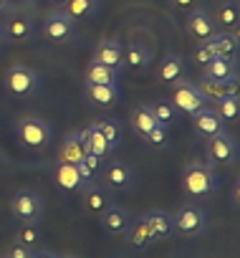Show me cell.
<instances>
[{"label":"cell","instance_id":"cell-24","mask_svg":"<svg viewBox=\"0 0 240 258\" xmlns=\"http://www.w3.org/2000/svg\"><path fill=\"white\" fill-rule=\"evenodd\" d=\"M84 79H86V84H119V69L99 63V61H91L86 66Z\"/></svg>","mask_w":240,"mask_h":258},{"label":"cell","instance_id":"cell-21","mask_svg":"<svg viewBox=\"0 0 240 258\" xmlns=\"http://www.w3.org/2000/svg\"><path fill=\"white\" fill-rule=\"evenodd\" d=\"M152 61V53L142 46V43H129L122 53V69H132V71H144Z\"/></svg>","mask_w":240,"mask_h":258},{"label":"cell","instance_id":"cell-41","mask_svg":"<svg viewBox=\"0 0 240 258\" xmlns=\"http://www.w3.org/2000/svg\"><path fill=\"white\" fill-rule=\"evenodd\" d=\"M3 43H6V33H3V26H0V48H3Z\"/></svg>","mask_w":240,"mask_h":258},{"label":"cell","instance_id":"cell-27","mask_svg":"<svg viewBox=\"0 0 240 258\" xmlns=\"http://www.w3.org/2000/svg\"><path fill=\"white\" fill-rule=\"evenodd\" d=\"M129 121H132V129H134V132H137L139 137H147V132H149V129L159 124V121L154 119L152 109H149V106H144V104L134 106V111H132Z\"/></svg>","mask_w":240,"mask_h":258},{"label":"cell","instance_id":"cell-34","mask_svg":"<svg viewBox=\"0 0 240 258\" xmlns=\"http://www.w3.org/2000/svg\"><path fill=\"white\" fill-rule=\"evenodd\" d=\"M41 240H43V233H41V228H36V223H26L16 233V243H23L28 248H38Z\"/></svg>","mask_w":240,"mask_h":258},{"label":"cell","instance_id":"cell-4","mask_svg":"<svg viewBox=\"0 0 240 258\" xmlns=\"http://www.w3.org/2000/svg\"><path fill=\"white\" fill-rule=\"evenodd\" d=\"M11 215L21 223H38L43 218V198L36 190H18L11 200Z\"/></svg>","mask_w":240,"mask_h":258},{"label":"cell","instance_id":"cell-5","mask_svg":"<svg viewBox=\"0 0 240 258\" xmlns=\"http://www.w3.org/2000/svg\"><path fill=\"white\" fill-rule=\"evenodd\" d=\"M170 101L177 106V111L190 114V116L195 111H200L202 106H207V99L200 94V89L192 81H185V79H180V81L172 84V99Z\"/></svg>","mask_w":240,"mask_h":258},{"label":"cell","instance_id":"cell-10","mask_svg":"<svg viewBox=\"0 0 240 258\" xmlns=\"http://www.w3.org/2000/svg\"><path fill=\"white\" fill-rule=\"evenodd\" d=\"M192 129H195V135H197V137L207 140V137H212V135L225 132V121L215 114V109L202 106L200 111L192 114Z\"/></svg>","mask_w":240,"mask_h":258},{"label":"cell","instance_id":"cell-31","mask_svg":"<svg viewBox=\"0 0 240 258\" xmlns=\"http://www.w3.org/2000/svg\"><path fill=\"white\" fill-rule=\"evenodd\" d=\"M149 109H152L154 119H157V121H159L162 126H170V124H175V121H177V116H180L177 106H175V104H172L170 99H162V101L152 104Z\"/></svg>","mask_w":240,"mask_h":258},{"label":"cell","instance_id":"cell-35","mask_svg":"<svg viewBox=\"0 0 240 258\" xmlns=\"http://www.w3.org/2000/svg\"><path fill=\"white\" fill-rule=\"evenodd\" d=\"M240 21V13H237V6L235 3H225L220 6V13H217V26H222L225 31H232Z\"/></svg>","mask_w":240,"mask_h":258},{"label":"cell","instance_id":"cell-14","mask_svg":"<svg viewBox=\"0 0 240 258\" xmlns=\"http://www.w3.org/2000/svg\"><path fill=\"white\" fill-rule=\"evenodd\" d=\"M200 94L207 99V101H217L227 94H237V79H230V81H217V79H210V76H202L197 84Z\"/></svg>","mask_w":240,"mask_h":258},{"label":"cell","instance_id":"cell-13","mask_svg":"<svg viewBox=\"0 0 240 258\" xmlns=\"http://www.w3.org/2000/svg\"><path fill=\"white\" fill-rule=\"evenodd\" d=\"M78 140H81V145H84V150L86 152H91V155H96V157H109L114 150L109 147V142L104 140V135L96 129V124H89V126H84V129H78Z\"/></svg>","mask_w":240,"mask_h":258},{"label":"cell","instance_id":"cell-23","mask_svg":"<svg viewBox=\"0 0 240 258\" xmlns=\"http://www.w3.org/2000/svg\"><path fill=\"white\" fill-rule=\"evenodd\" d=\"M205 43L212 51V56H227V58H232L237 53V41H235V36H230V31H222V33L215 31Z\"/></svg>","mask_w":240,"mask_h":258},{"label":"cell","instance_id":"cell-3","mask_svg":"<svg viewBox=\"0 0 240 258\" xmlns=\"http://www.w3.org/2000/svg\"><path fill=\"white\" fill-rule=\"evenodd\" d=\"M6 91L11 96H18V99H26V96H36L38 89H41V76L36 69L31 66H23V63H16L6 71Z\"/></svg>","mask_w":240,"mask_h":258},{"label":"cell","instance_id":"cell-20","mask_svg":"<svg viewBox=\"0 0 240 258\" xmlns=\"http://www.w3.org/2000/svg\"><path fill=\"white\" fill-rule=\"evenodd\" d=\"M202 69H205L202 76H210V79H217V81L237 79V66H235V61L227 58V56H212L210 63H205Z\"/></svg>","mask_w":240,"mask_h":258},{"label":"cell","instance_id":"cell-37","mask_svg":"<svg viewBox=\"0 0 240 258\" xmlns=\"http://www.w3.org/2000/svg\"><path fill=\"white\" fill-rule=\"evenodd\" d=\"M3 255H6V258H33V255H36V248H28V245H23V243H13Z\"/></svg>","mask_w":240,"mask_h":258},{"label":"cell","instance_id":"cell-38","mask_svg":"<svg viewBox=\"0 0 240 258\" xmlns=\"http://www.w3.org/2000/svg\"><path fill=\"white\" fill-rule=\"evenodd\" d=\"M192 58H195V63H197V66H205V63H210L212 51L207 48V43H202V46H197V48H195V56H192Z\"/></svg>","mask_w":240,"mask_h":258},{"label":"cell","instance_id":"cell-6","mask_svg":"<svg viewBox=\"0 0 240 258\" xmlns=\"http://www.w3.org/2000/svg\"><path fill=\"white\" fill-rule=\"evenodd\" d=\"M207 228V215L202 213V208L187 203L182 205L175 215H172V230L180 233V235H200L202 230Z\"/></svg>","mask_w":240,"mask_h":258},{"label":"cell","instance_id":"cell-2","mask_svg":"<svg viewBox=\"0 0 240 258\" xmlns=\"http://www.w3.org/2000/svg\"><path fill=\"white\" fill-rule=\"evenodd\" d=\"M182 190L192 198H207L217 190V177L210 165L192 162L182 170Z\"/></svg>","mask_w":240,"mask_h":258},{"label":"cell","instance_id":"cell-18","mask_svg":"<svg viewBox=\"0 0 240 258\" xmlns=\"http://www.w3.org/2000/svg\"><path fill=\"white\" fill-rule=\"evenodd\" d=\"M53 182L61 187V190H68V192H81L84 190V180L76 170V165L71 162H58L56 170H53Z\"/></svg>","mask_w":240,"mask_h":258},{"label":"cell","instance_id":"cell-12","mask_svg":"<svg viewBox=\"0 0 240 258\" xmlns=\"http://www.w3.org/2000/svg\"><path fill=\"white\" fill-rule=\"evenodd\" d=\"M104 180L111 190H129V187H134L137 175L124 162H109L106 170H104Z\"/></svg>","mask_w":240,"mask_h":258},{"label":"cell","instance_id":"cell-36","mask_svg":"<svg viewBox=\"0 0 240 258\" xmlns=\"http://www.w3.org/2000/svg\"><path fill=\"white\" fill-rule=\"evenodd\" d=\"M144 140H147L152 147H165V145H167V126H162V124L152 126Z\"/></svg>","mask_w":240,"mask_h":258},{"label":"cell","instance_id":"cell-40","mask_svg":"<svg viewBox=\"0 0 240 258\" xmlns=\"http://www.w3.org/2000/svg\"><path fill=\"white\" fill-rule=\"evenodd\" d=\"M8 6H11V0H0V13H8Z\"/></svg>","mask_w":240,"mask_h":258},{"label":"cell","instance_id":"cell-29","mask_svg":"<svg viewBox=\"0 0 240 258\" xmlns=\"http://www.w3.org/2000/svg\"><path fill=\"white\" fill-rule=\"evenodd\" d=\"M144 218H147V223H149V228H152V233H154L157 240H165V238L172 235V218L165 210H152Z\"/></svg>","mask_w":240,"mask_h":258},{"label":"cell","instance_id":"cell-15","mask_svg":"<svg viewBox=\"0 0 240 258\" xmlns=\"http://www.w3.org/2000/svg\"><path fill=\"white\" fill-rule=\"evenodd\" d=\"M122 53H124V46L122 43L111 41V38H104V41L96 43L91 61H99V63H106V66H114V69L122 71Z\"/></svg>","mask_w":240,"mask_h":258},{"label":"cell","instance_id":"cell-16","mask_svg":"<svg viewBox=\"0 0 240 258\" xmlns=\"http://www.w3.org/2000/svg\"><path fill=\"white\" fill-rule=\"evenodd\" d=\"M187 31H190L192 38H197L200 43H205V41L217 31V26H215V21L210 18V13H205L202 8H195V11L190 13V18H187Z\"/></svg>","mask_w":240,"mask_h":258},{"label":"cell","instance_id":"cell-33","mask_svg":"<svg viewBox=\"0 0 240 258\" xmlns=\"http://www.w3.org/2000/svg\"><path fill=\"white\" fill-rule=\"evenodd\" d=\"M63 11L73 21H81V18H89V16L96 13V0H66Z\"/></svg>","mask_w":240,"mask_h":258},{"label":"cell","instance_id":"cell-25","mask_svg":"<svg viewBox=\"0 0 240 258\" xmlns=\"http://www.w3.org/2000/svg\"><path fill=\"white\" fill-rule=\"evenodd\" d=\"M127 238H129V243L137 245V248H147V245H152V243L157 240L144 215L137 218L134 223H129V228H127Z\"/></svg>","mask_w":240,"mask_h":258},{"label":"cell","instance_id":"cell-19","mask_svg":"<svg viewBox=\"0 0 240 258\" xmlns=\"http://www.w3.org/2000/svg\"><path fill=\"white\" fill-rule=\"evenodd\" d=\"M119 84H86V99L96 106H114L119 101Z\"/></svg>","mask_w":240,"mask_h":258},{"label":"cell","instance_id":"cell-1","mask_svg":"<svg viewBox=\"0 0 240 258\" xmlns=\"http://www.w3.org/2000/svg\"><path fill=\"white\" fill-rule=\"evenodd\" d=\"M16 137H18V142H21L23 147H28V150H43V147H48L51 140H53V129H51V124H48L46 119H41V116H23V119H18V124H16Z\"/></svg>","mask_w":240,"mask_h":258},{"label":"cell","instance_id":"cell-39","mask_svg":"<svg viewBox=\"0 0 240 258\" xmlns=\"http://www.w3.org/2000/svg\"><path fill=\"white\" fill-rule=\"evenodd\" d=\"M192 3H195V0H175V6H180V8H187Z\"/></svg>","mask_w":240,"mask_h":258},{"label":"cell","instance_id":"cell-8","mask_svg":"<svg viewBox=\"0 0 240 258\" xmlns=\"http://www.w3.org/2000/svg\"><path fill=\"white\" fill-rule=\"evenodd\" d=\"M235 155H237V150H235V142L227 137V132L207 137V165L210 167L230 165L235 160Z\"/></svg>","mask_w":240,"mask_h":258},{"label":"cell","instance_id":"cell-32","mask_svg":"<svg viewBox=\"0 0 240 258\" xmlns=\"http://www.w3.org/2000/svg\"><path fill=\"white\" fill-rule=\"evenodd\" d=\"M76 170H78V175H81V180L89 185L96 175H99V170H101V157H96V155H91V152H86L78 162H76Z\"/></svg>","mask_w":240,"mask_h":258},{"label":"cell","instance_id":"cell-7","mask_svg":"<svg viewBox=\"0 0 240 258\" xmlns=\"http://www.w3.org/2000/svg\"><path fill=\"white\" fill-rule=\"evenodd\" d=\"M73 31H76V21H73L66 11H53V13H48L46 21H43V36H46L48 41L63 43V41H68V38L73 36Z\"/></svg>","mask_w":240,"mask_h":258},{"label":"cell","instance_id":"cell-17","mask_svg":"<svg viewBox=\"0 0 240 258\" xmlns=\"http://www.w3.org/2000/svg\"><path fill=\"white\" fill-rule=\"evenodd\" d=\"M180 79H185V61H182L180 53H167L157 66V81L172 86Z\"/></svg>","mask_w":240,"mask_h":258},{"label":"cell","instance_id":"cell-42","mask_svg":"<svg viewBox=\"0 0 240 258\" xmlns=\"http://www.w3.org/2000/svg\"><path fill=\"white\" fill-rule=\"evenodd\" d=\"M51 3H56V6H66V0H51Z\"/></svg>","mask_w":240,"mask_h":258},{"label":"cell","instance_id":"cell-22","mask_svg":"<svg viewBox=\"0 0 240 258\" xmlns=\"http://www.w3.org/2000/svg\"><path fill=\"white\" fill-rule=\"evenodd\" d=\"M81 203H84V208H86L89 213H96V215H99V213L111 203V198H109V192H106L104 187L89 182V185H84V190H81Z\"/></svg>","mask_w":240,"mask_h":258},{"label":"cell","instance_id":"cell-26","mask_svg":"<svg viewBox=\"0 0 240 258\" xmlns=\"http://www.w3.org/2000/svg\"><path fill=\"white\" fill-rule=\"evenodd\" d=\"M84 155H86V150H84L78 135H76V132H68V135L63 137L61 147H58V162H71V165H76Z\"/></svg>","mask_w":240,"mask_h":258},{"label":"cell","instance_id":"cell-9","mask_svg":"<svg viewBox=\"0 0 240 258\" xmlns=\"http://www.w3.org/2000/svg\"><path fill=\"white\" fill-rule=\"evenodd\" d=\"M3 33H6V41H16V43L28 41L33 36V16L28 11H11L3 26Z\"/></svg>","mask_w":240,"mask_h":258},{"label":"cell","instance_id":"cell-30","mask_svg":"<svg viewBox=\"0 0 240 258\" xmlns=\"http://www.w3.org/2000/svg\"><path fill=\"white\" fill-rule=\"evenodd\" d=\"M94 124H96L99 132L104 135V140L109 142V147L116 150L119 142H122V126H119V121H116V119H99V121H94Z\"/></svg>","mask_w":240,"mask_h":258},{"label":"cell","instance_id":"cell-11","mask_svg":"<svg viewBox=\"0 0 240 258\" xmlns=\"http://www.w3.org/2000/svg\"><path fill=\"white\" fill-rule=\"evenodd\" d=\"M99 218H101L104 230L111 233V235H124L127 228H129V223H132L129 213H127L122 205H114V203H109V205L99 213Z\"/></svg>","mask_w":240,"mask_h":258},{"label":"cell","instance_id":"cell-28","mask_svg":"<svg viewBox=\"0 0 240 258\" xmlns=\"http://www.w3.org/2000/svg\"><path fill=\"white\" fill-rule=\"evenodd\" d=\"M215 106V114L222 119V121H237V116H240V99H237V94H227V96H222V99H217V101H212Z\"/></svg>","mask_w":240,"mask_h":258}]
</instances>
